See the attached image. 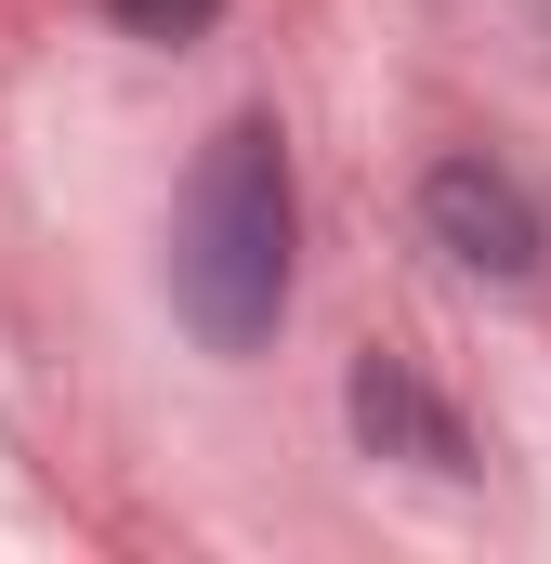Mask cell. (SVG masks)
Segmentation results:
<instances>
[{"instance_id": "3957f363", "label": "cell", "mask_w": 551, "mask_h": 564, "mask_svg": "<svg viewBox=\"0 0 551 564\" xmlns=\"http://www.w3.org/2000/svg\"><path fill=\"white\" fill-rule=\"evenodd\" d=\"M355 433H368V446H408V459H433V473H460L446 408H420V381L395 368V355H368V368H355Z\"/></svg>"}, {"instance_id": "6da1fadb", "label": "cell", "mask_w": 551, "mask_h": 564, "mask_svg": "<svg viewBox=\"0 0 551 564\" xmlns=\"http://www.w3.org/2000/svg\"><path fill=\"white\" fill-rule=\"evenodd\" d=\"M171 302L210 355H263L289 315V144L263 119H224L210 158L184 171V224H171Z\"/></svg>"}, {"instance_id": "277c9868", "label": "cell", "mask_w": 551, "mask_h": 564, "mask_svg": "<svg viewBox=\"0 0 551 564\" xmlns=\"http://www.w3.org/2000/svg\"><path fill=\"white\" fill-rule=\"evenodd\" d=\"M106 13H119L132 40H197V26H210L224 0H106Z\"/></svg>"}, {"instance_id": "7a4b0ae2", "label": "cell", "mask_w": 551, "mask_h": 564, "mask_svg": "<svg viewBox=\"0 0 551 564\" xmlns=\"http://www.w3.org/2000/svg\"><path fill=\"white\" fill-rule=\"evenodd\" d=\"M420 210H433V237L473 263V276H499V289H526L539 276V210H526V184L512 171H486V158H446L433 184H420Z\"/></svg>"}]
</instances>
